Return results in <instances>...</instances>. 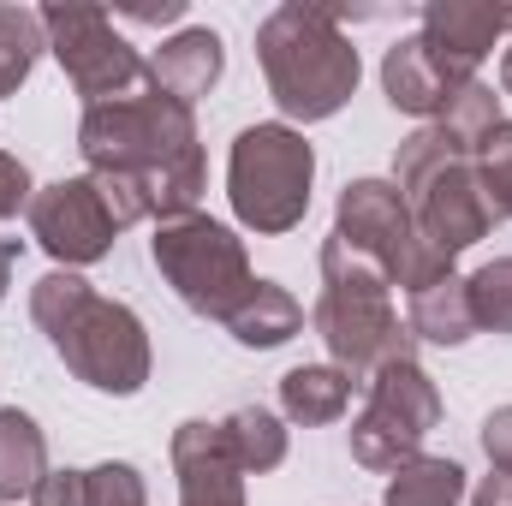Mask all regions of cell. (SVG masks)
<instances>
[{"mask_svg": "<svg viewBox=\"0 0 512 506\" xmlns=\"http://www.w3.org/2000/svg\"><path fill=\"white\" fill-rule=\"evenodd\" d=\"M30 506H90V471H72V465L48 471V477L36 483Z\"/></svg>", "mask_w": 512, "mask_h": 506, "instance_id": "4316f807", "label": "cell"}, {"mask_svg": "<svg viewBox=\"0 0 512 506\" xmlns=\"http://www.w3.org/2000/svg\"><path fill=\"white\" fill-rule=\"evenodd\" d=\"M465 501V465L459 459H411L393 471L382 506H459Z\"/></svg>", "mask_w": 512, "mask_h": 506, "instance_id": "44dd1931", "label": "cell"}, {"mask_svg": "<svg viewBox=\"0 0 512 506\" xmlns=\"http://www.w3.org/2000/svg\"><path fill=\"white\" fill-rule=\"evenodd\" d=\"M310 185H316V149L310 137L286 120H262L233 137L227 155V203L245 233L280 239L304 227L310 215Z\"/></svg>", "mask_w": 512, "mask_h": 506, "instance_id": "8992f818", "label": "cell"}, {"mask_svg": "<svg viewBox=\"0 0 512 506\" xmlns=\"http://www.w3.org/2000/svg\"><path fill=\"white\" fill-rule=\"evenodd\" d=\"M483 453H489V465L501 477H512V405H495L483 417Z\"/></svg>", "mask_w": 512, "mask_h": 506, "instance_id": "f1b7e54d", "label": "cell"}, {"mask_svg": "<svg viewBox=\"0 0 512 506\" xmlns=\"http://www.w3.org/2000/svg\"><path fill=\"white\" fill-rule=\"evenodd\" d=\"M507 30H512L507 6H477V0H429L423 6V36L435 48H447L453 60H465V66H483Z\"/></svg>", "mask_w": 512, "mask_h": 506, "instance_id": "9a60e30c", "label": "cell"}, {"mask_svg": "<svg viewBox=\"0 0 512 506\" xmlns=\"http://www.w3.org/2000/svg\"><path fill=\"white\" fill-rule=\"evenodd\" d=\"M393 185L399 197L411 203V221H417V239L435 256L471 251L477 239L495 233V215L483 203V185H477V167H471V149H459L441 126H417L399 155H393Z\"/></svg>", "mask_w": 512, "mask_h": 506, "instance_id": "5b68a950", "label": "cell"}, {"mask_svg": "<svg viewBox=\"0 0 512 506\" xmlns=\"http://www.w3.org/2000/svg\"><path fill=\"white\" fill-rule=\"evenodd\" d=\"M477 84V66L453 60L447 48H435L423 30L417 36H399L382 54V90L387 102L411 120H441L465 90Z\"/></svg>", "mask_w": 512, "mask_h": 506, "instance_id": "7c38bea8", "label": "cell"}, {"mask_svg": "<svg viewBox=\"0 0 512 506\" xmlns=\"http://www.w3.org/2000/svg\"><path fill=\"white\" fill-rule=\"evenodd\" d=\"M90 506H149V477L131 459H108L90 471Z\"/></svg>", "mask_w": 512, "mask_h": 506, "instance_id": "484cf974", "label": "cell"}, {"mask_svg": "<svg viewBox=\"0 0 512 506\" xmlns=\"http://www.w3.org/2000/svg\"><path fill=\"white\" fill-rule=\"evenodd\" d=\"M501 96H512V42L501 48Z\"/></svg>", "mask_w": 512, "mask_h": 506, "instance_id": "d6a6232c", "label": "cell"}, {"mask_svg": "<svg viewBox=\"0 0 512 506\" xmlns=\"http://www.w3.org/2000/svg\"><path fill=\"white\" fill-rule=\"evenodd\" d=\"M126 18H137V24H173V18H185V0H161V6H126Z\"/></svg>", "mask_w": 512, "mask_h": 506, "instance_id": "4dcf8cb0", "label": "cell"}, {"mask_svg": "<svg viewBox=\"0 0 512 506\" xmlns=\"http://www.w3.org/2000/svg\"><path fill=\"white\" fill-rule=\"evenodd\" d=\"M78 155H84L90 179L102 185V197H108L120 227L191 215L203 185H209L197 114L185 102L161 96L155 84L126 96V102L84 108Z\"/></svg>", "mask_w": 512, "mask_h": 506, "instance_id": "6da1fadb", "label": "cell"}, {"mask_svg": "<svg viewBox=\"0 0 512 506\" xmlns=\"http://www.w3.org/2000/svg\"><path fill=\"white\" fill-rule=\"evenodd\" d=\"M465 286H471L477 328H489V334H512V256L483 262L477 274H465Z\"/></svg>", "mask_w": 512, "mask_h": 506, "instance_id": "d4e9b609", "label": "cell"}, {"mask_svg": "<svg viewBox=\"0 0 512 506\" xmlns=\"http://www.w3.org/2000/svg\"><path fill=\"white\" fill-rule=\"evenodd\" d=\"M245 352H274V346H286V340H298L304 334V304L280 286V280H256L251 292L233 304V316L221 322Z\"/></svg>", "mask_w": 512, "mask_h": 506, "instance_id": "2e32d148", "label": "cell"}, {"mask_svg": "<svg viewBox=\"0 0 512 506\" xmlns=\"http://www.w3.org/2000/svg\"><path fill=\"white\" fill-rule=\"evenodd\" d=\"M30 322L48 334L60 364L84 387H96V393L131 399V393H143V381L155 370L143 316L131 304H120V298H102L72 268H48L30 286Z\"/></svg>", "mask_w": 512, "mask_h": 506, "instance_id": "7a4b0ae2", "label": "cell"}, {"mask_svg": "<svg viewBox=\"0 0 512 506\" xmlns=\"http://www.w3.org/2000/svg\"><path fill=\"white\" fill-rule=\"evenodd\" d=\"M42 54H48L42 12H30V6H0V96H18Z\"/></svg>", "mask_w": 512, "mask_h": 506, "instance_id": "7402d4cb", "label": "cell"}, {"mask_svg": "<svg viewBox=\"0 0 512 506\" xmlns=\"http://www.w3.org/2000/svg\"><path fill=\"white\" fill-rule=\"evenodd\" d=\"M310 328L328 346V364L346 370L352 381H370L382 364L417 358L411 328L393 310V280L382 262L352 251L340 233L322 239V292L310 310Z\"/></svg>", "mask_w": 512, "mask_h": 506, "instance_id": "277c9868", "label": "cell"}, {"mask_svg": "<svg viewBox=\"0 0 512 506\" xmlns=\"http://www.w3.org/2000/svg\"><path fill=\"white\" fill-rule=\"evenodd\" d=\"M435 423H441V387L429 381V370H423L417 358L382 364V370L370 376L364 411L352 417V459H358L364 471L393 477L399 465L423 459V441H429Z\"/></svg>", "mask_w": 512, "mask_h": 506, "instance_id": "9c48e42d", "label": "cell"}, {"mask_svg": "<svg viewBox=\"0 0 512 506\" xmlns=\"http://www.w3.org/2000/svg\"><path fill=\"white\" fill-rule=\"evenodd\" d=\"M221 72H227V42H221L209 24L179 30V36H167V42L149 54V84H155L161 96L185 102V108H197V102L221 84Z\"/></svg>", "mask_w": 512, "mask_h": 506, "instance_id": "5bb4252c", "label": "cell"}, {"mask_svg": "<svg viewBox=\"0 0 512 506\" xmlns=\"http://www.w3.org/2000/svg\"><path fill=\"white\" fill-rule=\"evenodd\" d=\"M12 262H18V239L0 233V298H6V286H12Z\"/></svg>", "mask_w": 512, "mask_h": 506, "instance_id": "1f68e13d", "label": "cell"}, {"mask_svg": "<svg viewBox=\"0 0 512 506\" xmlns=\"http://www.w3.org/2000/svg\"><path fill=\"white\" fill-rule=\"evenodd\" d=\"M352 387L358 381L334 364H298L280 376V417L286 423H304V429H322V423H340L346 405H352Z\"/></svg>", "mask_w": 512, "mask_h": 506, "instance_id": "d6986e66", "label": "cell"}, {"mask_svg": "<svg viewBox=\"0 0 512 506\" xmlns=\"http://www.w3.org/2000/svg\"><path fill=\"white\" fill-rule=\"evenodd\" d=\"M471 506H512V477H483L477 489H471Z\"/></svg>", "mask_w": 512, "mask_h": 506, "instance_id": "f546056e", "label": "cell"}, {"mask_svg": "<svg viewBox=\"0 0 512 506\" xmlns=\"http://www.w3.org/2000/svg\"><path fill=\"white\" fill-rule=\"evenodd\" d=\"M48 477V435L30 411L0 405V506L30 501L36 483Z\"/></svg>", "mask_w": 512, "mask_h": 506, "instance_id": "ac0fdd59", "label": "cell"}, {"mask_svg": "<svg viewBox=\"0 0 512 506\" xmlns=\"http://www.w3.org/2000/svg\"><path fill=\"white\" fill-rule=\"evenodd\" d=\"M405 298H411V316H405L411 340H429V346H465V340L477 334L471 286H465L459 268L441 274V280H429V286H417V292H405Z\"/></svg>", "mask_w": 512, "mask_h": 506, "instance_id": "e0dca14e", "label": "cell"}, {"mask_svg": "<svg viewBox=\"0 0 512 506\" xmlns=\"http://www.w3.org/2000/svg\"><path fill=\"white\" fill-rule=\"evenodd\" d=\"M471 167H477V185H483L489 215L495 221H512V120H501V126L477 143Z\"/></svg>", "mask_w": 512, "mask_h": 506, "instance_id": "603a6c76", "label": "cell"}, {"mask_svg": "<svg viewBox=\"0 0 512 506\" xmlns=\"http://www.w3.org/2000/svg\"><path fill=\"white\" fill-rule=\"evenodd\" d=\"M30 197H36L30 167H24L12 149H0V221H12L18 209H30Z\"/></svg>", "mask_w": 512, "mask_h": 506, "instance_id": "83f0119b", "label": "cell"}, {"mask_svg": "<svg viewBox=\"0 0 512 506\" xmlns=\"http://www.w3.org/2000/svg\"><path fill=\"white\" fill-rule=\"evenodd\" d=\"M221 429H227V447H233L245 477H268L286 465L292 435H286V417H274L268 405H239L233 417H221Z\"/></svg>", "mask_w": 512, "mask_h": 506, "instance_id": "ffe728a7", "label": "cell"}, {"mask_svg": "<svg viewBox=\"0 0 512 506\" xmlns=\"http://www.w3.org/2000/svg\"><path fill=\"white\" fill-rule=\"evenodd\" d=\"M429 126H441L459 149H471V155H477V143L501 126V96H495V84H483V78H477V84H471V90H465L441 120H429Z\"/></svg>", "mask_w": 512, "mask_h": 506, "instance_id": "cb8c5ba5", "label": "cell"}, {"mask_svg": "<svg viewBox=\"0 0 512 506\" xmlns=\"http://www.w3.org/2000/svg\"><path fill=\"white\" fill-rule=\"evenodd\" d=\"M149 262H155L161 280L179 292V304H185L191 316H209V322H227L233 304L256 286L245 239H239L227 221L203 215V209L155 221V233H149Z\"/></svg>", "mask_w": 512, "mask_h": 506, "instance_id": "52a82bcc", "label": "cell"}, {"mask_svg": "<svg viewBox=\"0 0 512 506\" xmlns=\"http://www.w3.org/2000/svg\"><path fill=\"white\" fill-rule=\"evenodd\" d=\"M334 233H340L352 251H364L370 262H382L387 280L405 286V292H417V286L453 274L447 256H435L417 239L411 203L399 197L393 179H352V185L340 191V203H334Z\"/></svg>", "mask_w": 512, "mask_h": 506, "instance_id": "30bf717a", "label": "cell"}, {"mask_svg": "<svg viewBox=\"0 0 512 506\" xmlns=\"http://www.w3.org/2000/svg\"><path fill=\"white\" fill-rule=\"evenodd\" d=\"M24 221H30V239L54 256V268H72V274L90 268V262H102V256L114 251V239L126 233L90 173L42 185L30 197V209H24Z\"/></svg>", "mask_w": 512, "mask_h": 506, "instance_id": "8fae6325", "label": "cell"}, {"mask_svg": "<svg viewBox=\"0 0 512 506\" xmlns=\"http://www.w3.org/2000/svg\"><path fill=\"white\" fill-rule=\"evenodd\" d=\"M173 477L179 506H245V471L227 447V429L209 417H191L173 429Z\"/></svg>", "mask_w": 512, "mask_h": 506, "instance_id": "4fadbf2b", "label": "cell"}, {"mask_svg": "<svg viewBox=\"0 0 512 506\" xmlns=\"http://www.w3.org/2000/svg\"><path fill=\"white\" fill-rule=\"evenodd\" d=\"M42 30H48V54L60 60L66 84L84 96V108L126 102L137 90H149V60L114 30V18L102 6L48 0L42 6Z\"/></svg>", "mask_w": 512, "mask_h": 506, "instance_id": "ba28073f", "label": "cell"}, {"mask_svg": "<svg viewBox=\"0 0 512 506\" xmlns=\"http://www.w3.org/2000/svg\"><path fill=\"white\" fill-rule=\"evenodd\" d=\"M340 18L346 12L328 0H280L256 24V66H262L268 96L286 114V126L334 120L358 96L364 60H358L352 36L340 30Z\"/></svg>", "mask_w": 512, "mask_h": 506, "instance_id": "3957f363", "label": "cell"}]
</instances>
